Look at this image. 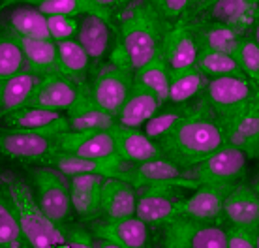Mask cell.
<instances>
[{"mask_svg": "<svg viewBox=\"0 0 259 248\" xmlns=\"http://www.w3.org/2000/svg\"><path fill=\"white\" fill-rule=\"evenodd\" d=\"M28 246V242L21 235V228L13 218L12 211L8 207L6 197L0 190V248Z\"/></svg>", "mask_w": 259, "mask_h": 248, "instance_id": "39", "label": "cell"}, {"mask_svg": "<svg viewBox=\"0 0 259 248\" xmlns=\"http://www.w3.org/2000/svg\"><path fill=\"white\" fill-rule=\"evenodd\" d=\"M136 197V216L147 226H158L167 218L181 215L184 199L194 188L171 184V186H141Z\"/></svg>", "mask_w": 259, "mask_h": 248, "instance_id": "12", "label": "cell"}, {"mask_svg": "<svg viewBox=\"0 0 259 248\" xmlns=\"http://www.w3.org/2000/svg\"><path fill=\"white\" fill-rule=\"evenodd\" d=\"M111 21L115 28L111 62L134 72L160 53L169 23L150 0H130Z\"/></svg>", "mask_w": 259, "mask_h": 248, "instance_id": "1", "label": "cell"}, {"mask_svg": "<svg viewBox=\"0 0 259 248\" xmlns=\"http://www.w3.org/2000/svg\"><path fill=\"white\" fill-rule=\"evenodd\" d=\"M192 105H167L163 104L158 111L152 115V117L147 120V122L141 126V132L145 134L147 137H150L152 141H160L167 132H171L175 128L179 120L182 117H186L188 111L192 109Z\"/></svg>", "mask_w": 259, "mask_h": 248, "instance_id": "35", "label": "cell"}, {"mask_svg": "<svg viewBox=\"0 0 259 248\" xmlns=\"http://www.w3.org/2000/svg\"><path fill=\"white\" fill-rule=\"evenodd\" d=\"M162 105L163 102L154 92L147 91L139 85H134L115 118H117V124H122L128 128H141Z\"/></svg>", "mask_w": 259, "mask_h": 248, "instance_id": "26", "label": "cell"}, {"mask_svg": "<svg viewBox=\"0 0 259 248\" xmlns=\"http://www.w3.org/2000/svg\"><path fill=\"white\" fill-rule=\"evenodd\" d=\"M231 186L233 184H197L184 199L181 215L197 218L203 222L224 224L222 205Z\"/></svg>", "mask_w": 259, "mask_h": 248, "instance_id": "21", "label": "cell"}, {"mask_svg": "<svg viewBox=\"0 0 259 248\" xmlns=\"http://www.w3.org/2000/svg\"><path fill=\"white\" fill-rule=\"evenodd\" d=\"M224 143L246 152L250 160L259 156V98L240 109L239 113L222 120Z\"/></svg>", "mask_w": 259, "mask_h": 248, "instance_id": "16", "label": "cell"}, {"mask_svg": "<svg viewBox=\"0 0 259 248\" xmlns=\"http://www.w3.org/2000/svg\"><path fill=\"white\" fill-rule=\"evenodd\" d=\"M122 163V158H105V160H94V158H83L71 152L57 150L46 166H53L64 175H77V173H100L104 177H117L118 168Z\"/></svg>", "mask_w": 259, "mask_h": 248, "instance_id": "27", "label": "cell"}, {"mask_svg": "<svg viewBox=\"0 0 259 248\" xmlns=\"http://www.w3.org/2000/svg\"><path fill=\"white\" fill-rule=\"evenodd\" d=\"M87 224L91 229L92 248L107 246V248H143L149 244L150 231L149 226L139 220L136 215L126 218H104L98 216Z\"/></svg>", "mask_w": 259, "mask_h": 248, "instance_id": "11", "label": "cell"}, {"mask_svg": "<svg viewBox=\"0 0 259 248\" xmlns=\"http://www.w3.org/2000/svg\"><path fill=\"white\" fill-rule=\"evenodd\" d=\"M259 0H216L212 6L190 19H207L231 26L237 32H252L257 25Z\"/></svg>", "mask_w": 259, "mask_h": 248, "instance_id": "18", "label": "cell"}, {"mask_svg": "<svg viewBox=\"0 0 259 248\" xmlns=\"http://www.w3.org/2000/svg\"><path fill=\"white\" fill-rule=\"evenodd\" d=\"M0 190L30 248L64 246V229L41 211L32 186L15 171L0 173Z\"/></svg>", "mask_w": 259, "mask_h": 248, "instance_id": "3", "label": "cell"}, {"mask_svg": "<svg viewBox=\"0 0 259 248\" xmlns=\"http://www.w3.org/2000/svg\"><path fill=\"white\" fill-rule=\"evenodd\" d=\"M233 59L239 64L240 72L244 73L250 81L259 85V46L257 36H255V28L252 32L242 34L239 44L233 49Z\"/></svg>", "mask_w": 259, "mask_h": 248, "instance_id": "36", "label": "cell"}, {"mask_svg": "<svg viewBox=\"0 0 259 248\" xmlns=\"http://www.w3.org/2000/svg\"><path fill=\"white\" fill-rule=\"evenodd\" d=\"M25 70V57L19 42L10 34L0 32V79Z\"/></svg>", "mask_w": 259, "mask_h": 248, "instance_id": "38", "label": "cell"}, {"mask_svg": "<svg viewBox=\"0 0 259 248\" xmlns=\"http://www.w3.org/2000/svg\"><path fill=\"white\" fill-rule=\"evenodd\" d=\"M150 2L169 25L188 17L190 4H192V0H150Z\"/></svg>", "mask_w": 259, "mask_h": 248, "instance_id": "43", "label": "cell"}, {"mask_svg": "<svg viewBox=\"0 0 259 248\" xmlns=\"http://www.w3.org/2000/svg\"><path fill=\"white\" fill-rule=\"evenodd\" d=\"M136 186L120 177H104L100 190V216L126 218L136 215Z\"/></svg>", "mask_w": 259, "mask_h": 248, "instance_id": "24", "label": "cell"}, {"mask_svg": "<svg viewBox=\"0 0 259 248\" xmlns=\"http://www.w3.org/2000/svg\"><path fill=\"white\" fill-rule=\"evenodd\" d=\"M130 0H87L89 4V12L92 13H100V15H105V17H111L122 10Z\"/></svg>", "mask_w": 259, "mask_h": 248, "instance_id": "45", "label": "cell"}, {"mask_svg": "<svg viewBox=\"0 0 259 248\" xmlns=\"http://www.w3.org/2000/svg\"><path fill=\"white\" fill-rule=\"evenodd\" d=\"M77 39L84 53L89 55L91 68L96 70L100 64L107 62L115 44V28L111 17L100 15V13L84 12L77 15Z\"/></svg>", "mask_w": 259, "mask_h": 248, "instance_id": "14", "label": "cell"}, {"mask_svg": "<svg viewBox=\"0 0 259 248\" xmlns=\"http://www.w3.org/2000/svg\"><path fill=\"white\" fill-rule=\"evenodd\" d=\"M207 75L197 66L169 73V89L163 104L167 105H190L201 96L207 85Z\"/></svg>", "mask_w": 259, "mask_h": 248, "instance_id": "28", "label": "cell"}, {"mask_svg": "<svg viewBox=\"0 0 259 248\" xmlns=\"http://www.w3.org/2000/svg\"><path fill=\"white\" fill-rule=\"evenodd\" d=\"M132 79H134V85H139L147 91L154 92L162 102H165L169 89V70L162 53H158L154 59H150L149 62H145L137 70H134Z\"/></svg>", "mask_w": 259, "mask_h": 248, "instance_id": "34", "label": "cell"}, {"mask_svg": "<svg viewBox=\"0 0 259 248\" xmlns=\"http://www.w3.org/2000/svg\"><path fill=\"white\" fill-rule=\"evenodd\" d=\"M87 98H89L87 85H79L57 72L39 79L38 87L34 89L32 96L28 98L26 104L55 109V111L68 115L83 104Z\"/></svg>", "mask_w": 259, "mask_h": 248, "instance_id": "13", "label": "cell"}, {"mask_svg": "<svg viewBox=\"0 0 259 248\" xmlns=\"http://www.w3.org/2000/svg\"><path fill=\"white\" fill-rule=\"evenodd\" d=\"M41 0H2L0 2V8H6V6H12V4H39Z\"/></svg>", "mask_w": 259, "mask_h": 248, "instance_id": "47", "label": "cell"}, {"mask_svg": "<svg viewBox=\"0 0 259 248\" xmlns=\"http://www.w3.org/2000/svg\"><path fill=\"white\" fill-rule=\"evenodd\" d=\"M70 201L77 220L91 222L100 216V190L104 175L100 173H77L70 175Z\"/></svg>", "mask_w": 259, "mask_h": 248, "instance_id": "23", "label": "cell"}, {"mask_svg": "<svg viewBox=\"0 0 259 248\" xmlns=\"http://www.w3.org/2000/svg\"><path fill=\"white\" fill-rule=\"evenodd\" d=\"M44 15H71L77 17L81 13L89 12L87 0H41L36 4Z\"/></svg>", "mask_w": 259, "mask_h": 248, "instance_id": "40", "label": "cell"}, {"mask_svg": "<svg viewBox=\"0 0 259 248\" xmlns=\"http://www.w3.org/2000/svg\"><path fill=\"white\" fill-rule=\"evenodd\" d=\"M39 79L41 75L28 72V70L0 79V117L25 105L32 96L34 89L38 87Z\"/></svg>", "mask_w": 259, "mask_h": 248, "instance_id": "30", "label": "cell"}, {"mask_svg": "<svg viewBox=\"0 0 259 248\" xmlns=\"http://www.w3.org/2000/svg\"><path fill=\"white\" fill-rule=\"evenodd\" d=\"M62 229H64V246L92 248L94 237H92L91 229L87 228V224H83L81 220L64 224Z\"/></svg>", "mask_w": 259, "mask_h": 248, "instance_id": "44", "label": "cell"}, {"mask_svg": "<svg viewBox=\"0 0 259 248\" xmlns=\"http://www.w3.org/2000/svg\"><path fill=\"white\" fill-rule=\"evenodd\" d=\"M222 220L227 226H252L259 228V196L244 179L235 183L222 205Z\"/></svg>", "mask_w": 259, "mask_h": 248, "instance_id": "20", "label": "cell"}, {"mask_svg": "<svg viewBox=\"0 0 259 248\" xmlns=\"http://www.w3.org/2000/svg\"><path fill=\"white\" fill-rule=\"evenodd\" d=\"M190 21L194 23V30H195V36H197L199 49H214V51L233 53L235 46L239 44L240 36H242L235 28L222 25V23H214V21H207V19H190Z\"/></svg>", "mask_w": 259, "mask_h": 248, "instance_id": "32", "label": "cell"}, {"mask_svg": "<svg viewBox=\"0 0 259 248\" xmlns=\"http://www.w3.org/2000/svg\"><path fill=\"white\" fill-rule=\"evenodd\" d=\"M214 2H216V0H192V4H190L188 17H195V15L203 13L208 6H212Z\"/></svg>", "mask_w": 259, "mask_h": 248, "instance_id": "46", "label": "cell"}, {"mask_svg": "<svg viewBox=\"0 0 259 248\" xmlns=\"http://www.w3.org/2000/svg\"><path fill=\"white\" fill-rule=\"evenodd\" d=\"M115 124H117L115 115H111V113L104 111L102 107L94 105L91 98H87L79 107H75L73 111L66 115V130L71 132L111 130Z\"/></svg>", "mask_w": 259, "mask_h": 248, "instance_id": "33", "label": "cell"}, {"mask_svg": "<svg viewBox=\"0 0 259 248\" xmlns=\"http://www.w3.org/2000/svg\"><path fill=\"white\" fill-rule=\"evenodd\" d=\"M0 126L17 128V130H36L60 134L66 130V115L55 109L25 104L19 109L6 113L0 117Z\"/></svg>", "mask_w": 259, "mask_h": 248, "instance_id": "22", "label": "cell"}, {"mask_svg": "<svg viewBox=\"0 0 259 248\" xmlns=\"http://www.w3.org/2000/svg\"><path fill=\"white\" fill-rule=\"evenodd\" d=\"M59 150L71 152L83 158L105 160L117 158V143L111 130H81V132H60Z\"/></svg>", "mask_w": 259, "mask_h": 248, "instance_id": "17", "label": "cell"}, {"mask_svg": "<svg viewBox=\"0 0 259 248\" xmlns=\"http://www.w3.org/2000/svg\"><path fill=\"white\" fill-rule=\"evenodd\" d=\"M59 150V134L0 126V156L21 166H46Z\"/></svg>", "mask_w": 259, "mask_h": 248, "instance_id": "7", "label": "cell"}, {"mask_svg": "<svg viewBox=\"0 0 259 248\" xmlns=\"http://www.w3.org/2000/svg\"><path fill=\"white\" fill-rule=\"evenodd\" d=\"M250 162L246 152L224 143L208 156L188 166L186 173L195 184H235L246 177Z\"/></svg>", "mask_w": 259, "mask_h": 248, "instance_id": "8", "label": "cell"}, {"mask_svg": "<svg viewBox=\"0 0 259 248\" xmlns=\"http://www.w3.org/2000/svg\"><path fill=\"white\" fill-rule=\"evenodd\" d=\"M57 44V57H59V73L79 85H89L91 79V60L75 38L55 42Z\"/></svg>", "mask_w": 259, "mask_h": 248, "instance_id": "31", "label": "cell"}, {"mask_svg": "<svg viewBox=\"0 0 259 248\" xmlns=\"http://www.w3.org/2000/svg\"><path fill=\"white\" fill-rule=\"evenodd\" d=\"M47 32L53 42L75 38L77 32V17L71 15H46Z\"/></svg>", "mask_w": 259, "mask_h": 248, "instance_id": "42", "label": "cell"}, {"mask_svg": "<svg viewBox=\"0 0 259 248\" xmlns=\"http://www.w3.org/2000/svg\"><path fill=\"white\" fill-rule=\"evenodd\" d=\"M195 66L207 77H220V75H237V73H242L231 53L214 51V49H199L197 59H195Z\"/></svg>", "mask_w": 259, "mask_h": 248, "instance_id": "37", "label": "cell"}, {"mask_svg": "<svg viewBox=\"0 0 259 248\" xmlns=\"http://www.w3.org/2000/svg\"><path fill=\"white\" fill-rule=\"evenodd\" d=\"M117 177L132 183L136 188L141 186H171L181 184L195 188L197 184L186 173L184 166H179L165 156H156L145 162H122Z\"/></svg>", "mask_w": 259, "mask_h": 248, "instance_id": "10", "label": "cell"}, {"mask_svg": "<svg viewBox=\"0 0 259 248\" xmlns=\"http://www.w3.org/2000/svg\"><path fill=\"white\" fill-rule=\"evenodd\" d=\"M132 87H134L132 72L107 60L91 72L87 91H89V98L92 100V104L102 107L111 115H117L120 105L124 104L126 96L132 91Z\"/></svg>", "mask_w": 259, "mask_h": 248, "instance_id": "9", "label": "cell"}, {"mask_svg": "<svg viewBox=\"0 0 259 248\" xmlns=\"http://www.w3.org/2000/svg\"><path fill=\"white\" fill-rule=\"evenodd\" d=\"M111 132H113L117 152L122 158V162H145L150 158L162 156L158 143L145 136L141 128H128L122 124H115Z\"/></svg>", "mask_w": 259, "mask_h": 248, "instance_id": "25", "label": "cell"}, {"mask_svg": "<svg viewBox=\"0 0 259 248\" xmlns=\"http://www.w3.org/2000/svg\"><path fill=\"white\" fill-rule=\"evenodd\" d=\"M19 42L23 57H25V70L38 75H49L59 72V57H57V44L51 38H15Z\"/></svg>", "mask_w": 259, "mask_h": 248, "instance_id": "29", "label": "cell"}, {"mask_svg": "<svg viewBox=\"0 0 259 248\" xmlns=\"http://www.w3.org/2000/svg\"><path fill=\"white\" fill-rule=\"evenodd\" d=\"M259 98V85L253 83L246 75H220L208 77L207 85L201 92V104L208 111L214 113L220 120H226L231 115L244 109L250 102Z\"/></svg>", "mask_w": 259, "mask_h": 248, "instance_id": "6", "label": "cell"}, {"mask_svg": "<svg viewBox=\"0 0 259 248\" xmlns=\"http://www.w3.org/2000/svg\"><path fill=\"white\" fill-rule=\"evenodd\" d=\"M0 32L13 38H49L46 15L34 4H12L0 8Z\"/></svg>", "mask_w": 259, "mask_h": 248, "instance_id": "19", "label": "cell"}, {"mask_svg": "<svg viewBox=\"0 0 259 248\" xmlns=\"http://www.w3.org/2000/svg\"><path fill=\"white\" fill-rule=\"evenodd\" d=\"M163 248H226L224 224L175 215L154 226Z\"/></svg>", "mask_w": 259, "mask_h": 248, "instance_id": "5", "label": "cell"}, {"mask_svg": "<svg viewBox=\"0 0 259 248\" xmlns=\"http://www.w3.org/2000/svg\"><path fill=\"white\" fill-rule=\"evenodd\" d=\"M226 248H259V228L227 226Z\"/></svg>", "mask_w": 259, "mask_h": 248, "instance_id": "41", "label": "cell"}, {"mask_svg": "<svg viewBox=\"0 0 259 248\" xmlns=\"http://www.w3.org/2000/svg\"><path fill=\"white\" fill-rule=\"evenodd\" d=\"M26 181L49 220L59 226L77 220L71 209L68 175L53 166H30L26 170Z\"/></svg>", "mask_w": 259, "mask_h": 248, "instance_id": "4", "label": "cell"}, {"mask_svg": "<svg viewBox=\"0 0 259 248\" xmlns=\"http://www.w3.org/2000/svg\"><path fill=\"white\" fill-rule=\"evenodd\" d=\"M0 2H2V0H0Z\"/></svg>", "mask_w": 259, "mask_h": 248, "instance_id": "48", "label": "cell"}, {"mask_svg": "<svg viewBox=\"0 0 259 248\" xmlns=\"http://www.w3.org/2000/svg\"><path fill=\"white\" fill-rule=\"evenodd\" d=\"M160 53L165 60L169 73L195 66L199 44H197V36L194 30V23L188 17L167 26Z\"/></svg>", "mask_w": 259, "mask_h": 248, "instance_id": "15", "label": "cell"}, {"mask_svg": "<svg viewBox=\"0 0 259 248\" xmlns=\"http://www.w3.org/2000/svg\"><path fill=\"white\" fill-rule=\"evenodd\" d=\"M224 145V124L195 100L186 117L158 141L162 156L188 168Z\"/></svg>", "mask_w": 259, "mask_h": 248, "instance_id": "2", "label": "cell"}]
</instances>
